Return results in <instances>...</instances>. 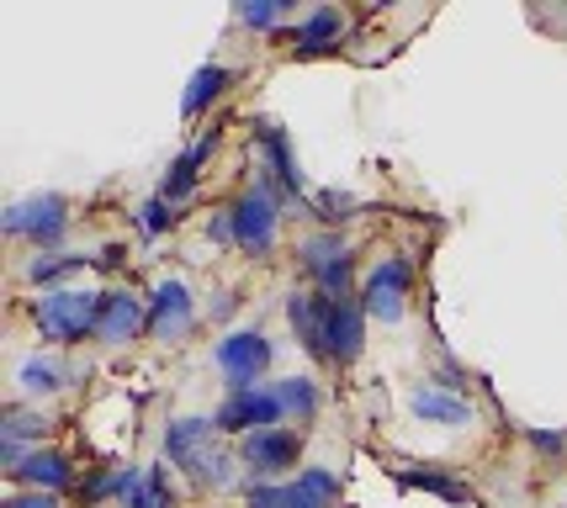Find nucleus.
<instances>
[{
	"label": "nucleus",
	"mask_w": 567,
	"mask_h": 508,
	"mask_svg": "<svg viewBox=\"0 0 567 508\" xmlns=\"http://www.w3.org/2000/svg\"><path fill=\"white\" fill-rule=\"evenodd\" d=\"M218 435L223 429L213 418H171L165 424V456H171V466L192 471L213 493L234 487V466H239V450H223Z\"/></svg>",
	"instance_id": "1"
},
{
	"label": "nucleus",
	"mask_w": 567,
	"mask_h": 508,
	"mask_svg": "<svg viewBox=\"0 0 567 508\" xmlns=\"http://www.w3.org/2000/svg\"><path fill=\"white\" fill-rule=\"evenodd\" d=\"M96 318H101V291L59 287L32 297V329H38L43 344H59V350L96 339Z\"/></svg>",
	"instance_id": "2"
},
{
	"label": "nucleus",
	"mask_w": 567,
	"mask_h": 508,
	"mask_svg": "<svg viewBox=\"0 0 567 508\" xmlns=\"http://www.w3.org/2000/svg\"><path fill=\"white\" fill-rule=\"evenodd\" d=\"M297 266L313 276V287L323 297H355V249H350L346 234L334 228H319L297 243Z\"/></svg>",
	"instance_id": "3"
},
{
	"label": "nucleus",
	"mask_w": 567,
	"mask_h": 508,
	"mask_svg": "<svg viewBox=\"0 0 567 508\" xmlns=\"http://www.w3.org/2000/svg\"><path fill=\"white\" fill-rule=\"evenodd\" d=\"M6 234L32 243L38 255H53V249L64 243V234H70V201H64L59 191L11 201V207H6Z\"/></svg>",
	"instance_id": "4"
},
{
	"label": "nucleus",
	"mask_w": 567,
	"mask_h": 508,
	"mask_svg": "<svg viewBox=\"0 0 567 508\" xmlns=\"http://www.w3.org/2000/svg\"><path fill=\"white\" fill-rule=\"evenodd\" d=\"M228 218H234V249L249 255V260H266L281 239V201H276L260 180L239 191V201L228 207Z\"/></svg>",
	"instance_id": "5"
},
{
	"label": "nucleus",
	"mask_w": 567,
	"mask_h": 508,
	"mask_svg": "<svg viewBox=\"0 0 567 508\" xmlns=\"http://www.w3.org/2000/svg\"><path fill=\"white\" fill-rule=\"evenodd\" d=\"M255 169H260V186H266L281 207L302 196V169H297L292 138H287V127L271 117L255 122Z\"/></svg>",
	"instance_id": "6"
},
{
	"label": "nucleus",
	"mask_w": 567,
	"mask_h": 508,
	"mask_svg": "<svg viewBox=\"0 0 567 508\" xmlns=\"http://www.w3.org/2000/svg\"><path fill=\"white\" fill-rule=\"evenodd\" d=\"M249 508H334L340 504V477L323 466H302L287 483H249Z\"/></svg>",
	"instance_id": "7"
},
{
	"label": "nucleus",
	"mask_w": 567,
	"mask_h": 508,
	"mask_svg": "<svg viewBox=\"0 0 567 508\" xmlns=\"http://www.w3.org/2000/svg\"><path fill=\"white\" fill-rule=\"evenodd\" d=\"M276 361V344L260 329H234V334L218 339V350H213V365H218V376L228 382V392H249L260 387V376L271 371Z\"/></svg>",
	"instance_id": "8"
},
{
	"label": "nucleus",
	"mask_w": 567,
	"mask_h": 508,
	"mask_svg": "<svg viewBox=\"0 0 567 508\" xmlns=\"http://www.w3.org/2000/svg\"><path fill=\"white\" fill-rule=\"evenodd\" d=\"M213 424H218L223 435H260V429H281L287 424V408H281V397L276 387H249V392H228L218 408H213Z\"/></svg>",
	"instance_id": "9"
},
{
	"label": "nucleus",
	"mask_w": 567,
	"mask_h": 508,
	"mask_svg": "<svg viewBox=\"0 0 567 508\" xmlns=\"http://www.w3.org/2000/svg\"><path fill=\"white\" fill-rule=\"evenodd\" d=\"M361 350H367V308H361V291H355V297H323V355H329V365H355Z\"/></svg>",
	"instance_id": "10"
},
{
	"label": "nucleus",
	"mask_w": 567,
	"mask_h": 508,
	"mask_svg": "<svg viewBox=\"0 0 567 508\" xmlns=\"http://www.w3.org/2000/svg\"><path fill=\"white\" fill-rule=\"evenodd\" d=\"M409 291H414V266H409L403 255H388V260H377V266L367 270L361 308H367V318H377V323H398L403 308H409Z\"/></svg>",
	"instance_id": "11"
},
{
	"label": "nucleus",
	"mask_w": 567,
	"mask_h": 508,
	"mask_svg": "<svg viewBox=\"0 0 567 508\" xmlns=\"http://www.w3.org/2000/svg\"><path fill=\"white\" fill-rule=\"evenodd\" d=\"M297 460H302V435L297 429H260V435L239 439V466L255 483L287 477V471H297Z\"/></svg>",
	"instance_id": "12"
},
{
	"label": "nucleus",
	"mask_w": 567,
	"mask_h": 508,
	"mask_svg": "<svg viewBox=\"0 0 567 508\" xmlns=\"http://www.w3.org/2000/svg\"><path fill=\"white\" fill-rule=\"evenodd\" d=\"M197 329V302H192V291L186 281H159L154 297H148V339H159V344H181V339Z\"/></svg>",
	"instance_id": "13"
},
{
	"label": "nucleus",
	"mask_w": 567,
	"mask_h": 508,
	"mask_svg": "<svg viewBox=\"0 0 567 508\" xmlns=\"http://www.w3.org/2000/svg\"><path fill=\"white\" fill-rule=\"evenodd\" d=\"M148 329V308L144 297H133V291H101V318H96V339L101 344H112V350H123L133 339Z\"/></svg>",
	"instance_id": "14"
},
{
	"label": "nucleus",
	"mask_w": 567,
	"mask_h": 508,
	"mask_svg": "<svg viewBox=\"0 0 567 508\" xmlns=\"http://www.w3.org/2000/svg\"><path fill=\"white\" fill-rule=\"evenodd\" d=\"M218 144H223V138H218V127H213V133H202L197 144H192V148H181V154L171 159V169H165V180H159V196H165L171 207H181L186 196L197 191L202 169L213 165V154H218Z\"/></svg>",
	"instance_id": "15"
},
{
	"label": "nucleus",
	"mask_w": 567,
	"mask_h": 508,
	"mask_svg": "<svg viewBox=\"0 0 567 508\" xmlns=\"http://www.w3.org/2000/svg\"><path fill=\"white\" fill-rule=\"evenodd\" d=\"M346 11L340 6H319V11H308V17H297L292 27V43H297V59H313V53H329L346 43Z\"/></svg>",
	"instance_id": "16"
},
{
	"label": "nucleus",
	"mask_w": 567,
	"mask_h": 508,
	"mask_svg": "<svg viewBox=\"0 0 567 508\" xmlns=\"http://www.w3.org/2000/svg\"><path fill=\"white\" fill-rule=\"evenodd\" d=\"M123 508H175V487L165 466H123V487H117Z\"/></svg>",
	"instance_id": "17"
},
{
	"label": "nucleus",
	"mask_w": 567,
	"mask_h": 508,
	"mask_svg": "<svg viewBox=\"0 0 567 508\" xmlns=\"http://www.w3.org/2000/svg\"><path fill=\"white\" fill-rule=\"evenodd\" d=\"M409 413L424 418V424H441V429H467L472 424V403L462 392L445 387H414L409 392Z\"/></svg>",
	"instance_id": "18"
},
{
	"label": "nucleus",
	"mask_w": 567,
	"mask_h": 508,
	"mask_svg": "<svg viewBox=\"0 0 567 508\" xmlns=\"http://www.w3.org/2000/svg\"><path fill=\"white\" fill-rule=\"evenodd\" d=\"M11 483L32 487V493H64L74 483V466L64 450H27V460L11 471Z\"/></svg>",
	"instance_id": "19"
},
{
	"label": "nucleus",
	"mask_w": 567,
	"mask_h": 508,
	"mask_svg": "<svg viewBox=\"0 0 567 508\" xmlns=\"http://www.w3.org/2000/svg\"><path fill=\"white\" fill-rule=\"evenodd\" d=\"M287 323H292L297 344L319 365H329V355H323V297L319 291H292L287 297Z\"/></svg>",
	"instance_id": "20"
},
{
	"label": "nucleus",
	"mask_w": 567,
	"mask_h": 508,
	"mask_svg": "<svg viewBox=\"0 0 567 508\" xmlns=\"http://www.w3.org/2000/svg\"><path fill=\"white\" fill-rule=\"evenodd\" d=\"M228 85H234V70H228V64H202V70L192 74V85H186V96H181V112H186V117H202Z\"/></svg>",
	"instance_id": "21"
},
{
	"label": "nucleus",
	"mask_w": 567,
	"mask_h": 508,
	"mask_svg": "<svg viewBox=\"0 0 567 508\" xmlns=\"http://www.w3.org/2000/svg\"><path fill=\"white\" fill-rule=\"evenodd\" d=\"M91 266H96V255H64V249H53V255H32V260H27V281L43 287V291H59L64 276L91 270Z\"/></svg>",
	"instance_id": "22"
},
{
	"label": "nucleus",
	"mask_w": 567,
	"mask_h": 508,
	"mask_svg": "<svg viewBox=\"0 0 567 508\" xmlns=\"http://www.w3.org/2000/svg\"><path fill=\"white\" fill-rule=\"evenodd\" d=\"M70 365H59V361H49V355H27L22 365H17V382H22V392L27 397H49V392H59V387H70Z\"/></svg>",
	"instance_id": "23"
},
{
	"label": "nucleus",
	"mask_w": 567,
	"mask_h": 508,
	"mask_svg": "<svg viewBox=\"0 0 567 508\" xmlns=\"http://www.w3.org/2000/svg\"><path fill=\"white\" fill-rule=\"evenodd\" d=\"M276 397H281V408H287V418H297V424H313L319 418V387H313V376H281L276 382Z\"/></svg>",
	"instance_id": "24"
},
{
	"label": "nucleus",
	"mask_w": 567,
	"mask_h": 508,
	"mask_svg": "<svg viewBox=\"0 0 567 508\" xmlns=\"http://www.w3.org/2000/svg\"><path fill=\"white\" fill-rule=\"evenodd\" d=\"M398 483L403 487H420V493H435L445 504H467V483H456V477H445V471H398Z\"/></svg>",
	"instance_id": "25"
},
{
	"label": "nucleus",
	"mask_w": 567,
	"mask_h": 508,
	"mask_svg": "<svg viewBox=\"0 0 567 508\" xmlns=\"http://www.w3.org/2000/svg\"><path fill=\"white\" fill-rule=\"evenodd\" d=\"M249 32H276V27L292 17V6L287 0H239V11H234Z\"/></svg>",
	"instance_id": "26"
},
{
	"label": "nucleus",
	"mask_w": 567,
	"mask_h": 508,
	"mask_svg": "<svg viewBox=\"0 0 567 508\" xmlns=\"http://www.w3.org/2000/svg\"><path fill=\"white\" fill-rule=\"evenodd\" d=\"M308 207H313V218H319L323 228H334V234H340V222L355 218V196L350 191H313Z\"/></svg>",
	"instance_id": "27"
},
{
	"label": "nucleus",
	"mask_w": 567,
	"mask_h": 508,
	"mask_svg": "<svg viewBox=\"0 0 567 508\" xmlns=\"http://www.w3.org/2000/svg\"><path fill=\"white\" fill-rule=\"evenodd\" d=\"M32 435H49V418L38 408L11 403V408H6V424H0V439H17V445H22V439H32Z\"/></svg>",
	"instance_id": "28"
},
{
	"label": "nucleus",
	"mask_w": 567,
	"mask_h": 508,
	"mask_svg": "<svg viewBox=\"0 0 567 508\" xmlns=\"http://www.w3.org/2000/svg\"><path fill=\"white\" fill-rule=\"evenodd\" d=\"M175 218H181V212H175V207L165 201V196H148L144 207H138V228H144L148 239H159V234H165V228H171Z\"/></svg>",
	"instance_id": "29"
},
{
	"label": "nucleus",
	"mask_w": 567,
	"mask_h": 508,
	"mask_svg": "<svg viewBox=\"0 0 567 508\" xmlns=\"http://www.w3.org/2000/svg\"><path fill=\"white\" fill-rule=\"evenodd\" d=\"M0 508H59V493H11Z\"/></svg>",
	"instance_id": "30"
},
{
	"label": "nucleus",
	"mask_w": 567,
	"mask_h": 508,
	"mask_svg": "<svg viewBox=\"0 0 567 508\" xmlns=\"http://www.w3.org/2000/svg\"><path fill=\"white\" fill-rule=\"evenodd\" d=\"M207 239H213V243H234V218H228V212H218V218L207 222Z\"/></svg>",
	"instance_id": "31"
},
{
	"label": "nucleus",
	"mask_w": 567,
	"mask_h": 508,
	"mask_svg": "<svg viewBox=\"0 0 567 508\" xmlns=\"http://www.w3.org/2000/svg\"><path fill=\"white\" fill-rule=\"evenodd\" d=\"M530 445H536V450H542V456H557V450H563V429H551V435H530Z\"/></svg>",
	"instance_id": "32"
}]
</instances>
